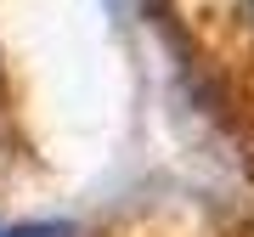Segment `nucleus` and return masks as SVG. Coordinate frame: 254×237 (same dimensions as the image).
<instances>
[{
  "mask_svg": "<svg viewBox=\"0 0 254 237\" xmlns=\"http://www.w3.org/2000/svg\"><path fill=\"white\" fill-rule=\"evenodd\" d=\"M249 11H254V0H249Z\"/></svg>",
  "mask_w": 254,
  "mask_h": 237,
  "instance_id": "f03ea898",
  "label": "nucleus"
},
{
  "mask_svg": "<svg viewBox=\"0 0 254 237\" xmlns=\"http://www.w3.org/2000/svg\"><path fill=\"white\" fill-rule=\"evenodd\" d=\"M0 237H63V226H11V232H0Z\"/></svg>",
  "mask_w": 254,
  "mask_h": 237,
  "instance_id": "f257e3e1",
  "label": "nucleus"
}]
</instances>
